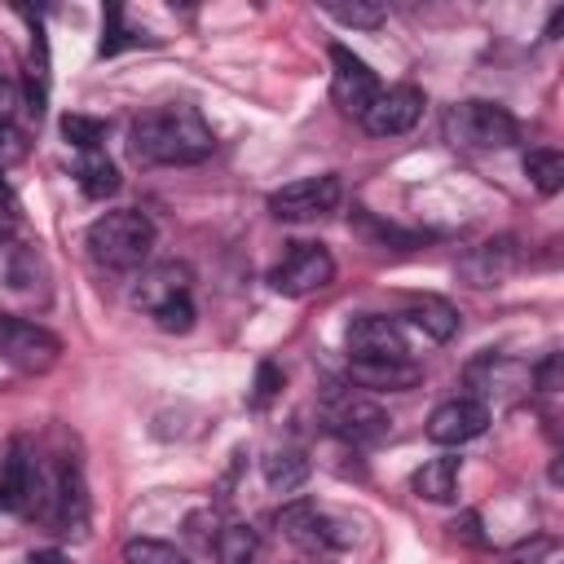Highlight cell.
I'll return each instance as SVG.
<instances>
[{
  "mask_svg": "<svg viewBox=\"0 0 564 564\" xmlns=\"http://www.w3.org/2000/svg\"><path fill=\"white\" fill-rule=\"evenodd\" d=\"M212 150H216L212 123L189 101L154 106L137 115L128 128V154L141 167H189V163L212 159Z\"/></svg>",
  "mask_w": 564,
  "mask_h": 564,
  "instance_id": "obj_1",
  "label": "cell"
},
{
  "mask_svg": "<svg viewBox=\"0 0 564 564\" xmlns=\"http://www.w3.org/2000/svg\"><path fill=\"white\" fill-rule=\"evenodd\" d=\"M84 247L93 256V264L115 269V273H132L150 260L154 251V220L137 207H115L101 212L88 229H84Z\"/></svg>",
  "mask_w": 564,
  "mask_h": 564,
  "instance_id": "obj_2",
  "label": "cell"
},
{
  "mask_svg": "<svg viewBox=\"0 0 564 564\" xmlns=\"http://www.w3.org/2000/svg\"><path fill=\"white\" fill-rule=\"evenodd\" d=\"M445 141L454 150H507L520 141V123L498 101H458L445 110Z\"/></svg>",
  "mask_w": 564,
  "mask_h": 564,
  "instance_id": "obj_3",
  "label": "cell"
},
{
  "mask_svg": "<svg viewBox=\"0 0 564 564\" xmlns=\"http://www.w3.org/2000/svg\"><path fill=\"white\" fill-rule=\"evenodd\" d=\"M335 282V256L322 242H291L286 256L269 269V286L286 300H304Z\"/></svg>",
  "mask_w": 564,
  "mask_h": 564,
  "instance_id": "obj_4",
  "label": "cell"
},
{
  "mask_svg": "<svg viewBox=\"0 0 564 564\" xmlns=\"http://www.w3.org/2000/svg\"><path fill=\"white\" fill-rule=\"evenodd\" d=\"M326 427L352 445H375L392 432V419L379 401H370L366 392L357 388H344V392H330L326 397Z\"/></svg>",
  "mask_w": 564,
  "mask_h": 564,
  "instance_id": "obj_5",
  "label": "cell"
},
{
  "mask_svg": "<svg viewBox=\"0 0 564 564\" xmlns=\"http://www.w3.org/2000/svg\"><path fill=\"white\" fill-rule=\"evenodd\" d=\"M0 357L22 375H44L62 357V339L26 317H0Z\"/></svg>",
  "mask_w": 564,
  "mask_h": 564,
  "instance_id": "obj_6",
  "label": "cell"
},
{
  "mask_svg": "<svg viewBox=\"0 0 564 564\" xmlns=\"http://www.w3.org/2000/svg\"><path fill=\"white\" fill-rule=\"evenodd\" d=\"M278 529H282L291 542L308 546V551H339V546L352 542L348 524L335 520V516H330L326 507H317L313 498H295V502H286V507L278 511Z\"/></svg>",
  "mask_w": 564,
  "mask_h": 564,
  "instance_id": "obj_7",
  "label": "cell"
},
{
  "mask_svg": "<svg viewBox=\"0 0 564 564\" xmlns=\"http://www.w3.org/2000/svg\"><path fill=\"white\" fill-rule=\"evenodd\" d=\"M339 176H304V181H291V185H282V189H273L269 194V212L278 216V220H317V216H326V212H335L339 207Z\"/></svg>",
  "mask_w": 564,
  "mask_h": 564,
  "instance_id": "obj_8",
  "label": "cell"
},
{
  "mask_svg": "<svg viewBox=\"0 0 564 564\" xmlns=\"http://www.w3.org/2000/svg\"><path fill=\"white\" fill-rule=\"evenodd\" d=\"M330 97H335V106L344 110V115H366V106L379 97V79H375V70L352 53V48H344V44H330Z\"/></svg>",
  "mask_w": 564,
  "mask_h": 564,
  "instance_id": "obj_9",
  "label": "cell"
},
{
  "mask_svg": "<svg viewBox=\"0 0 564 564\" xmlns=\"http://www.w3.org/2000/svg\"><path fill=\"white\" fill-rule=\"evenodd\" d=\"M344 344H348V361H405L410 357L401 326L392 317H379V313L352 317L344 330Z\"/></svg>",
  "mask_w": 564,
  "mask_h": 564,
  "instance_id": "obj_10",
  "label": "cell"
},
{
  "mask_svg": "<svg viewBox=\"0 0 564 564\" xmlns=\"http://www.w3.org/2000/svg\"><path fill=\"white\" fill-rule=\"evenodd\" d=\"M423 115V88L414 84H392V88H379V97L366 106L361 115V128L370 137H401L419 123Z\"/></svg>",
  "mask_w": 564,
  "mask_h": 564,
  "instance_id": "obj_11",
  "label": "cell"
},
{
  "mask_svg": "<svg viewBox=\"0 0 564 564\" xmlns=\"http://www.w3.org/2000/svg\"><path fill=\"white\" fill-rule=\"evenodd\" d=\"M485 427H489V405L476 397H449L427 414V441H436V445L476 441Z\"/></svg>",
  "mask_w": 564,
  "mask_h": 564,
  "instance_id": "obj_12",
  "label": "cell"
},
{
  "mask_svg": "<svg viewBox=\"0 0 564 564\" xmlns=\"http://www.w3.org/2000/svg\"><path fill=\"white\" fill-rule=\"evenodd\" d=\"M511 269H516V242H511V238L480 242V247H471V251L458 260V278H463L467 286H498Z\"/></svg>",
  "mask_w": 564,
  "mask_h": 564,
  "instance_id": "obj_13",
  "label": "cell"
},
{
  "mask_svg": "<svg viewBox=\"0 0 564 564\" xmlns=\"http://www.w3.org/2000/svg\"><path fill=\"white\" fill-rule=\"evenodd\" d=\"M185 291H189V264L167 260V264L141 269V278L132 282V304H137V308H145V313H154L163 300L185 295Z\"/></svg>",
  "mask_w": 564,
  "mask_h": 564,
  "instance_id": "obj_14",
  "label": "cell"
},
{
  "mask_svg": "<svg viewBox=\"0 0 564 564\" xmlns=\"http://www.w3.org/2000/svg\"><path fill=\"white\" fill-rule=\"evenodd\" d=\"M348 379L370 392H405L423 379V366L414 357L405 361H348Z\"/></svg>",
  "mask_w": 564,
  "mask_h": 564,
  "instance_id": "obj_15",
  "label": "cell"
},
{
  "mask_svg": "<svg viewBox=\"0 0 564 564\" xmlns=\"http://www.w3.org/2000/svg\"><path fill=\"white\" fill-rule=\"evenodd\" d=\"M458 476H463V458L441 454V458H427V463L410 476V489H414L423 502H454Z\"/></svg>",
  "mask_w": 564,
  "mask_h": 564,
  "instance_id": "obj_16",
  "label": "cell"
},
{
  "mask_svg": "<svg viewBox=\"0 0 564 564\" xmlns=\"http://www.w3.org/2000/svg\"><path fill=\"white\" fill-rule=\"evenodd\" d=\"M405 317H410L427 339H436V344H445V339L458 335V308H454L449 300H441V295H414Z\"/></svg>",
  "mask_w": 564,
  "mask_h": 564,
  "instance_id": "obj_17",
  "label": "cell"
},
{
  "mask_svg": "<svg viewBox=\"0 0 564 564\" xmlns=\"http://www.w3.org/2000/svg\"><path fill=\"white\" fill-rule=\"evenodd\" d=\"M260 471H264V485L273 489V494H295L304 480H308V471H313V463L304 458V449H269L264 454V463H260Z\"/></svg>",
  "mask_w": 564,
  "mask_h": 564,
  "instance_id": "obj_18",
  "label": "cell"
},
{
  "mask_svg": "<svg viewBox=\"0 0 564 564\" xmlns=\"http://www.w3.org/2000/svg\"><path fill=\"white\" fill-rule=\"evenodd\" d=\"M212 551H216L220 564H256L260 560V533L251 524H242V520H229V524L216 529Z\"/></svg>",
  "mask_w": 564,
  "mask_h": 564,
  "instance_id": "obj_19",
  "label": "cell"
},
{
  "mask_svg": "<svg viewBox=\"0 0 564 564\" xmlns=\"http://www.w3.org/2000/svg\"><path fill=\"white\" fill-rule=\"evenodd\" d=\"M75 181H79V189L88 194V198H110L115 189H119V167L110 163V154L106 150H88V154H79V163H75Z\"/></svg>",
  "mask_w": 564,
  "mask_h": 564,
  "instance_id": "obj_20",
  "label": "cell"
},
{
  "mask_svg": "<svg viewBox=\"0 0 564 564\" xmlns=\"http://www.w3.org/2000/svg\"><path fill=\"white\" fill-rule=\"evenodd\" d=\"M524 176L533 181L538 194H555L564 185V154L560 150H529L524 154Z\"/></svg>",
  "mask_w": 564,
  "mask_h": 564,
  "instance_id": "obj_21",
  "label": "cell"
},
{
  "mask_svg": "<svg viewBox=\"0 0 564 564\" xmlns=\"http://www.w3.org/2000/svg\"><path fill=\"white\" fill-rule=\"evenodd\" d=\"M123 564H189V555L176 551L163 538H128L123 542Z\"/></svg>",
  "mask_w": 564,
  "mask_h": 564,
  "instance_id": "obj_22",
  "label": "cell"
},
{
  "mask_svg": "<svg viewBox=\"0 0 564 564\" xmlns=\"http://www.w3.org/2000/svg\"><path fill=\"white\" fill-rule=\"evenodd\" d=\"M62 137H66L79 154H88V150H101V141H106V123L93 119V115L70 110V115H62Z\"/></svg>",
  "mask_w": 564,
  "mask_h": 564,
  "instance_id": "obj_23",
  "label": "cell"
},
{
  "mask_svg": "<svg viewBox=\"0 0 564 564\" xmlns=\"http://www.w3.org/2000/svg\"><path fill=\"white\" fill-rule=\"evenodd\" d=\"M322 9H326L335 22H344V26H361V31H375V26L388 18L383 4H366V0H352V4H344V0H326Z\"/></svg>",
  "mask_w": 564,
  "mask_h": 564,
  "instance_id": "obj_24",
  "label": "cell"
},
{
  "mask_svg": "<svg viewBox=\"0 0 564 564\" xmlns=\"http://www.w3.org/2000/svg\"><path fill=\"white\" fill-rule=\"evenodd\" d=\"M150 317H154L159 330H167V335H185V330H194V317H198V313H194V300H189V291H185V295L163 300Z\"/></svg>",
  "mask_w": 564,
  "mask_h": 564,
  "instance_id": "obj_25",
  "label": "cell"
},
{
  "mask_svg": "<svg viewBox=\"0 0 564 564\" xmlns=\"http://www.w3.org/2000/svg\"><path fill=\"white\" fill-rule=\"evenodd\" d=\"M128 44H137V35L123 26V9L119 4H106V26H101V57H115L119 48H128Z\"/></svg>",
  "mask_w": 564,
  "mask_h": 564,
  "instance_id": "obj_26",
  "label": "cell"
},
{
  "mask_svg": "<svg viewBox=\"0 0 564 564\" xmlns=\"http://www.w3.org/2000/svg\"><path fill=\"white\" fill-rule=\"evenodd\" d=\"M35 273H40V256L35 251L22 247V251L9 256V286L13 291H31L35 286Z\"/></svg>",
  "mask_w": 564,
  "mask_h": 564,
  "instance_id": "obj_27",
  "label": "cell"
},
{
  "mask_svg": "<svg viewBox=\"0 0 564 564\" xmlns=\"http://www.w3.org/2000/svg\"><path fill=\"white\" fill-rule=\"evenodd\" d=\"M278 388H282V370H278L273 361H260V370H256V392H251V405H269V401L278 397Z\"/></svg>",
  "mask_w": 564,
  "mask_h": 564,
  "instance_id": "obj_28",
  "label": "cell"
},
{
  "mask_svg": "<svg viewBox=\"0 0 564 564\" xmlns=\"http://www.w3.org/2000/svg\"><path fill=\"white\" fill-rule=\"evenodd\" d=\"M533 383H538L542 392H555V388H560V352H546V357H542V366L533 370Z\"/></svg>",
  "mask_w": 564,
  "mask_h": 564,
  "instance_id": "obj_29",
  "label": "cell"
},
{
  "mask_svg": "<svg viewBox=\"0 0 564 564\" xmlns=\"http://www.w3.org/2000/svg\"><path fill=\"white\" fill-rule=\"evenodd\" d=\"M18 229V203L13 198H0V242H9Z\"/></svg>",
  "mask_w": 564,
  "mask_h": 564,
  "instance_id": "obj_30",
  "label": "cell"
},
{
  "mask_svg": "<svg viewBox=\"0 0 564 564\" xmlns=\"http://www.w3.org/2000/svg\"><path fill=\"white\" fill-rule=\"evenodd\" d=\"M26 564H70V560H66L57 546H44V551H31V560H26Z\"/></svg>",
  "mask_w": 564,
  "mask_h": 564,
  "instance_id": "obj_31",
  "label": "cell"
}]
</instances>
